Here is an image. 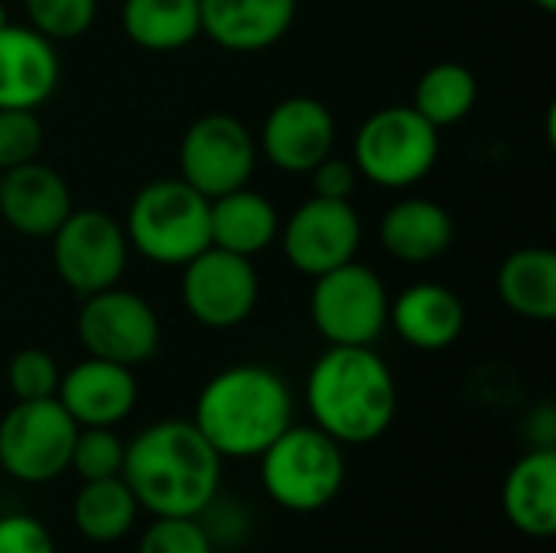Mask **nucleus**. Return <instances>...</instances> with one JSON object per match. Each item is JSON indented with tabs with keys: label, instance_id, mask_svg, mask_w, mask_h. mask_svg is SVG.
<instances>
[{
	"label": "nucleus",
	"instance_id": "nucleus-14",
	"mask_svg": "<svg viewBox=\"0 0 556 553\" xmlns=\"http://www.w3.org/2000/svg\"><path fill=\"white\" fill-rule=\"evenodd\" d=\"M336 147V117L326 101L313 95H290L277 101L257 134V150L283 173H309Z\"/></svg>",
	"mask_w": 556,
	"mask_h": 553
},
{
	"label": "nucleus",
	"instance_id": "nucleus-13",
	"mask_svg": "<svg viewBox=\"0 0 556 553\" xmlns=\"http://www.w3.org/2000/svg\"><path fill=\"white\" fill-rule=\"evenodd\" d=\"M277 241L293 271L319 277L355 261L362 248V218L352 199L309 196L287 222H280Z\"/></svg>",
	"mask_w": 556,
	"mask_h": 553
},
{
	"label": "nucleus",
	"instance_id": "nucleus-5",
	"mask_svg": "<svg viewBox=\"0 0 556 553\" xmlns=\"http://www.w3.org/2000/svg\"><path fill=\"white\" fill-rule=\"evenodd\" d=\"M345 447L319 427L290 424L257 460L261 486L274 505L296 515H313L332 505L345 486Z\"/></svg>",
	"mask_w": 556,
	"mask_h": 553
},
{
	"label": "nucleus",
	"instance_id": "nucleus-29",
	"mask_svg": "<svg viewBox=\"0 0 556 553\" xmlns=\"http://www.w3.org/2000/svg\"><path fill=\"white\" fill-rule=\"evenodd\" d=\"M59 365L42 349H20L7 365V388L16 401H46L59 391Z\"/></svg>",
	"mask_w": 556,
	"mask_h": 553
},
{
	"label": "nucleus",
	"instance_id": "nucleus-8",
	"mask_svg": "<svg viewBox=\"0 0 556 553\" xmlns=\"http://www.w3.org/2000/svg\"><path fill=\"white\" fill-rule=\"evenodd\" d=\"M78 424L55 401H16L0 420V469L26 486H42L68 469Z\"/></svg>",
	"mask_w": 556,
	"mask_h": 553
},
{
	"label": "nucleus",
	"instance_id": "nucleus-30",
	"mask_svg": "<svg viewBox=\"0 0 556 553\" xmlns=\"http://www.w3.org/2000/svg\"><path fill=\"white\" fill-rule=\"evenodd\" d=\"M137 553H215V538L202 518H153Z\"/></svg>",
	"mask_w": 556,
	"mask_h": 553
},
{
	"label": "nucleus",
	"instance_id": "nucleus-32",
	"mask_svg": "<svg viewBox=\"0 0 556 553\" xmlns=\"http://www.w3.org/2000/svg\"><path fill=\"white\" fill-rule=\"evenodd\" d=\"M0 553H59L49 528L29 515L0 518Z\"/></svg>",
	"mask_w": 556,
	"mask_h": 553
},
{
	"label": "nucleus",
	"instance_id": "nucleus-19",
	"mask_svg": "<svg viewBox=\"0 0 556 553\" xmlns=\"http://www.w3.org/2000/svg\"><path fill=\"white\" fill-rule=\"evenodd\" d=\"M388 326L417 352H443L459 342L466 329L463 300L437 280H420L391 300Z\"/></svg>",
	"mask_w": 556,
	"mask_h": 553
},
{
	"label": "nucleus",
	"instance_id": "nucleus-4",
	"mask_svg": "<svg viewBox=\"0 0 556 553\" xmlns=\"http://www.w3.org/2000/svg\"><path fill=\"white\" fill-rule=\"evenodd\" d=\"M208 202L182 176H163L137 189L124 231L130 251L156 267H182L212 244Z\"/></svg>",
	"mask_w": 556,
	"mask_h": 553
},
{
	"label": "nucleus",
	"instance_id": "nucleus-34",
	"mask_svg": "<svg viewBox=\"0 0 556 553\" xmlns=\"http://www.w3.org/2000/svg\"><path fill=\"white\" fill-rule=\"evenodd\" d=\"M528 430L534 447L541 450H556V414L551 404H541L531 417H528Z\"/></svg>",
	"mask_w": 556,
	"mask_h": 553
},
{
	"label": "nucleus",
	"instance_id": "nucleus-22",
	"mask_svg": "<svg viewBox=\"0 0 556 553\" xmlns=\"http://www.w3.org/2000/svg\"><path fill=\"white\" fill-rule=\"evenodd\" d=\"M208 225H212V244L241 257H254L267 251L280 235L277 205L264 192H254L248 186L212 199Z\"/></svg>",
	"mask_w": 556,
	"mask_h": 553
},
{
	"label": "nucleus",
	"instance_id": "nucleus-12",
	"mask_svg": "<svg viewBox=\"0 0 556 553\" xmlns=\"http://www.w3.org/2000/svg\"><path fill=\"white\" fill-rule=\"evenodd\" d=\"M179 297L186 313L205 329H235L251 319L261 300V277L251 257L208 244L182 264Z\"/></svg>",
	"mask_w": 556,
	"mask_h": 553
},
{
	"label": "nucleus",
	"instance_id": "nucleus-35",
	"mask_svg": "<svg viewBox=\"0 0 556 553\" xmlns=\"http://www.w3.org/2000/svg\"><path fill=\"white\" fill-rule=\"evenodd\" d=\"M531 3H538V7H541L544 13H554V10H556V0H531Z\"/></svg>",
	"mask_w": 556,
	"mask_h": 553
},
{
	"label": "nucleus",
	"instance_id": "nucleus-15",
	"mask_svg": "<svg viewBox=\"0 0 556 553\" xmlns=\"http://www.w3.org/2000/svg\"><path fill=\"white\" fill-rule=\"evenodd\" d=\"M137 394L134 368L88 355L59 378L55 401L78 427H117L134 414Z\"/></svg>",
	"mask_w": 556,
	"mask_h": 553
},
{
	"label": "nucleus",
	"instance_id": "nucleus-23",
	"mask_svg": "<svg viewBox=\"0 0 556 553\" xmlns=\"http://www.w3.org/2000/svg\"><path fill=\"white\" fill-rule=\"evenodd\" d=\"M498 300L521 319H556V254L551 248H518L508 254L495 277Z\"/></svg>",
	"mask_w": 556,
	"mask_h": 553
},
{
	"label": "nucleus",
	"instance_id": "nucleus-16",
	"mask_svg": "<svg viewBox=\"0 0 556 553\" xmlns=\"http://www.w3.org/2000/svg\"><path fill=\"white\" fill-rule=\"evenodd\" d=\"M65 176L39 160L0 173V218L23 238H52L72 212Z\"/></svg>",
	"mask_w": 556,
	"mask_h": 553
},
{
	"label": "nucleus",
	"instance_id": "nucleus-25",
	"mask_svg": "<svg viewBox=\"0 0 556 553\" xmlns=\"http://www.w3.org/2000/svg\"><path fill=\"white\" fill-rule=\"evenodd\" d=\"M137 499L121 476L91 479L72 502V525L88 544H117L137 525Z\"/></svg>",
	"mask_w": 556,
	"mask_h": 553
},
{
	"label": "nucleus",
	"instance_id": "nucleus-11",
	"mask_svg": "<svg viewBox=\"0 0 556 553\" xmlns=\"http://www.w3.org/2000/svg\"><path fill=\"white\" fill-rule=\"evenodd\" d=\"M75 332L88 355L127 368L150 362L160 349L156 310L124 287H108L91 297H81Z\"/></svg>",
	"mask_w": 556,
	"mask_h": 553
},
{
	"label": "nucleus",
	"instance_id": "nucleus-10",
	"mask_svg": "<svg viewBox=\"0 0 556 553\" xmlns=\"http://www.w3.org/2000/svg\"><path fill=\"white\" fill-rule=\"evenodd\" d=\"M257 137L235 114H202L179 140V176L205 199H218L251 183L257 166Z\"/></svg>",
	"mask_w": 556,
	"mask_h": 553
},
{
	"label": "nucleus",
	"instance_id": "nucleus-3",
	"mask_svg": "<svg viewBox=\"0 0 556 553\" xmlns=\"http://www.w3.org/2000/svg\"><path fill=\"white\" fill-rule=\"evenodd\" d=\"M192 424L222 460H257L293 424V391L267 365H228L202 385Z\"/></svg>",
	"mask_w": 556,
	"mask_h": 553
},
{
	"label": "nucleus",
	"instance_id": "nucleus-27",
	"mask_svg": "<svg viewBox=\"0 0 556 553\" xmlns=\"http://www.w3.org/2000/svg\"><path fill=\"white\" fill-rule=\"evenodd\" d=\"M29 26L52 42L85 36L98 20V0H23Z\"/></svg>",
	"mask_w": 556,
	"mask_h": 553
},
{
	"label": "nucleus",
	"instance_id": "nucleus-1",
	"mask_svg": "<svg viewBox=\"0 0 556 553\" xmlns=\"http://www.w3.org/2000/svg\"><path fill=\"white\" fill-rule=\"evenodd\" d=\"M121 479L153 518H202L218 502L222 456L192 420H160L124 443Z\"/></svg>",
	"mask_w": 556,
	"mask_h": 553
},
{
	"label": "nucleus",
	"instance_id": "nucleus-28",
	"mask_svg": "<svg viewBox=\"0 0 556 553\" xmlns=\"http://www.w3.org/2000/svg\"><path fill=\"white\" fill-rule=\"evenodd\" d=\"M121 466H124V440L114 433V427H78L68 469H75L81 482L121 476Z\"/></svg>",
	"mask_w": 556,
	"mask_h": 553
},
{
	"label": "nucleus",
	"instance_id": "nucleus-18",
	"mask_svg": "<svg viewBox=\"0 0 556 553\" xmlns=\"http://www.w3.org/2000/svg\"><path fill=\"white\" fill-rule=\"evenodd\" d=\"M296 3L300 0H199L202 36L228 52H264L290 33Z\"/></svg>",
	"mask_w": 556,
	"mask_h": 553
},
{
	"label": "nucleus",
	"instance_id": "nucleus-33",
	"mask_svg": "<svg viewBox=\"0 0 556 553\" xmlns=\"http://www.w3.org/2000/svg\"><path fill=\"white\" fill-rule=\"evenodd\" d=\"M306 176L313 179V196H323V199H352V192L358 186L355 163L332 156V153L326 160H319Z\"/></svg>",
	"mask_w": 556,
	"mask_h": 553
},
{
	"label": "nucleus",
	"instance_id": "nucleus-6",
	"mask_svg": "<svg viewBox=\"0 0 556 553\" xmlns=\"http://www.w3.org/2000/svg\"><path fill=\"white\" fill-rule=\"evenodd\" d=\"M440 160V130L410 104H388L362 121L352 143V163L362 179L381 189H407L433 173Z\"/></svg>",
	"mask_w": 556,
	"mask_h": 553
},
{
	"label": "nucleus",
	"instance_id": "nucleus-2",
	"mask_svg": "<svg viewBox=\"0 0 556 553\" xmlns=\"http://www.w3.org/2000/svg\"><path fill=\"white\" fill-rule=\"evenodd\" d=\"M313 427L342 447L381 440L397 417V381L375 345H329L306 375Z\"/></svg>",
	"mask_w": 556,
	"mask_h": 553
},
{
	"label": "nucleus",
	"instance_id": "nucleus-36",
	"mask_svg": "<svg viewBox=\"0 0 556 553\" xmlns=\"http://www.w3.org/2000/svg\"><path fill=\"white\" fill-rule=\"evenodd\" d=\"M7 23H10V13H7V7H3V3H0V29H3V26H7Z\"/></svg>",
	"mask_w": 556,
	"mask_h": 553
},
{
	"label": "nucleus",
	"instance_id": "nucleus-24",
	"mask_svg": "<svg viewBox=\"0 0 556 553\" xmlns=\"http://www.w3.org/2000/svg\"><path fill=\"white\" fill-rule=\"evenodd\" d=\"M124 36L147 52H173L202 36L199 0H124Z\"/></svg>",
	"mask_w": 556,
	"mask_h": 553
},
{
	"label": "nucleus",
	"instance_id": "nucleus-20",
	"mask_svg": "<svg viewBox=\"0 0 556 553\" xmlns=\"http://www.w3.org/2000/svg\"><path fill=\"white\" fill-rule=\"evenodd\" d=\"M502 508L515 531L534 541L556 535V450L531 447L505 476Z\"/></svg>",
	"mask_w": 556,
	"mask_h": 553
},
{
	"label": "nucleus",
	"instance_id": "nucleus-26",
	"mask_svg": "<svg viewBox=\"0 0 556 553\" xmlns=\"http://www.w3.org/2000/svg\"><path fill=\"white\" fill-rule=\"evenodd\" d=\"M476 101H479V81L472 68L463 62H437L417 78L410 108L424 114L437 130H443L466 121Z\"/></svg>",
	"mask_w": 556,
	"mask_h": 553
},
{
	"label": "nucleus",
	"instance_id": "nucleus-17",
	"mask_svg": "<svg viewBox=\"0 0 556 553\" xmlns=\"http://www.w3.org/2000/svg\"><path fill=\"white\" fill-rule=\"evenodd\" d=\"M59 78L62 62L52 39L20 23L0 29V108L36 111L55 95Z\"/></svg>",
	"mask_w": 556,
	"mask_h": 553
},
{
	"label": "nucleus",
	"instance_id": "nucleus-7",
	"mask_svg": "<svg viewBox=\"0 0 556 553\" xmlns=\"http://www.w3.org/2000/svg\"><path fill=\"white\" fill-rule=\"evenodd\" d=\"M391 297L384 280L358 261L313 277L309 319L329 345H375L388 329Z\"/></svg>",
	"mask_w": 556,
	"mask_h": 553
},
{
	"label": "nucleus",
	"instance_id": "nucleus-31",
	"mask_svg": "<svg viewBox=\"0 0 556 553\" xmlns=\"http://www.w3.org/2000/svg\"><path fill=\"white\" fill-rule=\"evenodd\" d=\"M42 150V124L36 111L0 108V173L36 160Z\"/></svg>",
	"mask_w": 556,
	"mask_h": 553
},
{
	"label": "nucleus",
	"instance_id": "nucleus-9",
	"mask_svg": "<svg viewBox=\"0 0 556 553\" xmlns=\"http://www.w3.org/2000/svg\"><path fill=\"white\" fill-rule=\"evenodd\" d=\"M49 241L59 280L78 297L117 287L127 271L130 244L124 222L101 209H72Z\"/></svg>",
	"mask_w": 556,
	"mask_h": 553
},
{
	"label": "nucleus",
	"instance_id": "nucleus-21",
	"mask_svg": "<svg viewBox=\"0 0 556 553\" xmlns=\"http://www.w3.org/2000/svg\"><path fill=\"white\" fill-rule=\"evenodd\" d=\"M378 238L394 261L430 264L453 248L456 225L440 202L424 196H407L381 215Z\"/></svg>",
	"mask_w": 556,
	"mask_h": 553
}]
</instances>
